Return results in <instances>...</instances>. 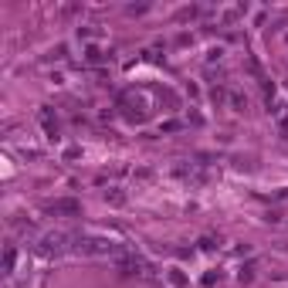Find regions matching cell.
<instances>
[{"instance_id": "cell-1", "label": "cell", "mask_w": 288, "mask_h": 288, "mask_svg": "<svg viewBox=\"0 0 288 288\" xmlns=\"http://www.w3.org/2000/svg\"><path fill=\"white\" fill-rule=\"evenodd\" d=\"M68 241H75L72 234H65V230H55V234H44L41 237V254H61V251L68 248Z\"/></svg>"}, {"instance_id": "cell-2", "label": "cell", "mask_w": 288, "mask_h": 288, "mask_svg": "<svg viewBox=\"0 0 288 288\" xmlns=\"http://www.w3.org/2000/svg\"><path fill=\"white\" fill-rule=\"evenodd\" d=\"M48 211L51 214H78V204L75 200H61V204H51Z\"/></svg>"}, {"instance_id": "cell-3", "label": "cell", "mask_w": 288, "mask_h": 288, "mask_svg": "<svg viewBox=\"0 0 288 288\" xmlns=\"http://www.w3.org/2000/svg\"><path fill=\"white\" fill-rule=\"evenodd\" d=\"M14 268V248H7V254H3V271Z\"/></svg>"}]
</instances>
